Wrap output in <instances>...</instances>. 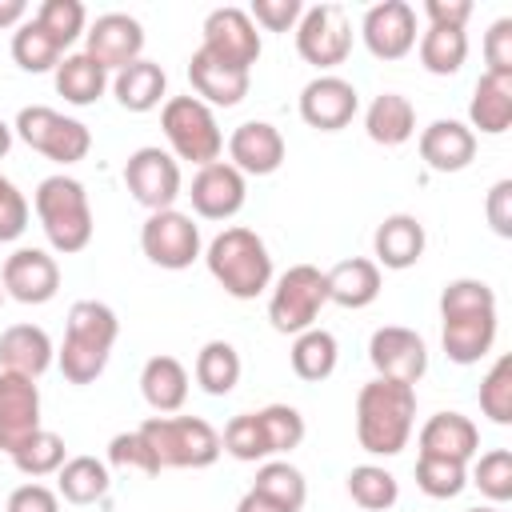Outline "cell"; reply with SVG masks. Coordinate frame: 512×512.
Returning a JSON list of instances; mask_svg holds the SVG:
<instances>
[{
  "mask_svg": "<svg viewBox=\"0 0 512 512\" xmlns=\"http://www.w3.org/2000/svg\"><path fill=\"white\" fill-rule=\"evenodd\" d=\"M476 448H480V432L460 412H436L420 428V456H444V460L468 464Z\"/></svg>",
  "mask_w": 512,
  "mask_h": 512,
  "instance_id": "cell-25",
  "label": "cell"
},
{
  "mask_svg": "<svg viewBox=\"0 0 512 512\" xmlns=\"http://www.w3.org/2000/svg\"><path fill=\"white\" fill-rule=\"evenodd\" d=\"M300 12H304L300 0H252V8H248L252 24H260V28H268V32H288V28H296V24H300Z\"/></svg>",
  "mask_w": 512,
  "mask_h": 512,
  "instance_id": "cell-49",
  "label": "cell"
},
{
  "mask_svg": "<svg viewBox=\"0 0 512 512\" xmlns=\"http://www.w3.org/2000/svg\"><path fill=\"white\" fill-rule=\"evenodd\" d=\"M244 176L228 164V160H212L204 164L196 176H192V188H188V200L196 208V216L204 220H228L244 208Z\"/></svg>",
  "mask_w": 512,
  "mask_h": 512,
  "instance_id": "cell-20",
  "label": "cell"
},
{
  "mask_svg": "<svg viewBox=\"0 0 512 512\" xmlns=\"http://www.w3.org/2000/svg\"><path fill=\"white\" fill-rule=\"evenodd\" d=\"M252 492L264 496L268 504H276L280 512H300L304 500H308V484H304V472L292 468L288 460H264L256 468V480H252Z\"/></svg>",
  "mask_w": 512,
  "mask_h": 512,
  "instance_id": "cell-35",
  "label": "cell"
},
{
  "mask_svg": "<svg viewBox=\"0 0 512 512\" xmlns=\"http://www.w3.org/2000/svg\"><path fill=\"white\" fill-rule=\"evenodd\" d=\"M440 320H444V356L452 364H476L492 352L496 340V292L484 280L460 276L448 280L440 292Z\"/></svg>",
  "mask_w": 512,
  "mask_h": 512,
  "instance_id": "cell-1",
  "label": "cell"
},
{
  "mask_svg": "<svg viewBox=\"0 0 512 512\" xmlns=\"http://www.w3.org/2000/svg\"><path fill=\"white\" fill-rule=\"evenodd\" d=\"M140 248L156 268L180 272L200 256V228L192 224L188 212H176V208L148 212V220L140 228Z\"/></svg>",
  "mask_w": 512,
  "mask_h": 512,
  "instance_id": "cell-11",
  "label": "cell"
},
{
  "mask_svg": "<svg viewBox=\"0 0 512 512\" xmlns=\"http://www.w3.org/2000/svg\"><path fill=\"white\" fill-rule=\"evenodd\" d=\"M36 216H40V228L48 236V244L64 256L72 252H84L88 240H92V204H88V192L80 180L72 176H44L36 184Z\"/></svg>",
  "mask_w": 512,
  "mask_h": 512,
  "instance_id": "cell-5",
  "label": "cell"
},
{
  "mask_svg": "<svg viewBox=\"0 0 512 512\" xmlns=\"http://www.w3.org/2000/svg\"><path fill=\"white\" fill-rule=\"evenodd\" d=\"M124 184L136 204H144L148 212H164L180 196V164L156 144L136 148L124 164Z\"/></svg>",
  "mask_w": 512,
  "mask_h": 512,
  "instance_id": "cell-12",
  "label": "cell"
},
{
  "mask_svg": "<svg viewBox=\"0 0 512 512\" xmlns=\"http://www.w3.org/2000/svg\"><path fill=\"white\" fill-rule=\"evenodd\" d=\"M324 304H328L324 272L312 268V264H292L268 296V320H272L276 332L300 336L304 328H316V316H320Z\"/></svg>",
  "mask_w": 512,
  "mask_h": 512,
  "instance_id": "cell-8",
  "label": "cell"
},
{
  "mask_svg": "<svg viewBox=\"0 0 512 512\" xmlns=\"http://www.w3.org/2000/svg\"><path fill=\"white\" fill-rule=\"evenodd\" d=\"M12 464L24 472V476H52V472H60V464H64V440L56 436V432H48V428H40L36 436H28L16 452H12Z\"/></svg>",
  "mask_w": 512,
  "mask_h": 512,
  "instance_id": "cell-42",
  "label": "cell"
},
{
  "mask_svg": "<svg viewBox=\"0 0 512 512\" xmlns=\"http://www.w3.org/2000/svg\"><path fill=\"white\" fill-rule=\"evenodd\" d=\"M240 380V352L228 340H208L196 352V384L208 396H228Z\"/></svg>",
  "mask_w": 512,
  "mask_h": 512,
  "instance_id": "cell-36",
  "label": "cell"
},
{
  "mask_svg": "<svg viewBox=\"0 0 512 512\" xmlns=\"http://www.w3.org/2000/svg\"><path fill=\"white\" fill-rule=\"evenodd\" d=\"M220 448L244 464H256V460H268V440H264V428H260V416L256 412H240L224 424V436H220Z\"/></svg>",
  "mask_w": 512,
  "mask_h": 512,
  "instance_id": "cell-41",
  "label": "cell"
},
{
  "mask_svg": "<svg viewBox=\"0 0 512 512\" xmlns=\"http://www.w3.org/2000/svg\"><path fill=\"white\" fill-rule=\"evenodd\" d=\"M424 16L440 28H464L472 16V0H424Z\"/></svg>",
  "mask_w": 512,
  "mask_h": 512,
  "instance_id": "cell-53",
  "label": "cell"
},
{
  "mask_svg": "<svg viewBox=\"0 0 512 512\" xmlns=\"http://www.w3.org/2000/svg\"><path fill=\"white\" fill-rule=\"evenodd\" d=\"M8 148H12V124L0 120V156H8Z\"/></svg>",
  "mask_w": 512,
  "mask_h": 512,
  "instance_id": "cell-56",
  "label": "cell"
},
{
  "mask_svg": "<svg viewBox=\"0 0 512 512\" xmlns=\"http://www.w3.org/2000/svg\"><path fill=\"white\" fill-rule=\"evenodd\" d=\"M84 52L108 72V68H128L132 60H140L144 52V28L136 16L128 12H104L92 20V28L84 32Z\"/></svg>",
  "mask_w": 512,
  "mask_h": 512,
  "instance_id": "cell-16",
  "label": "cell"
},
{
  "mask_svg": "<svg viewBox=\"0 0 512 512\" xmlns=\"http://www.w3.org/2000/svg\"><path fill=\"white\" fill-rule=\"evenodd\" d=\"M416 420V388L396 380H368L356 392V440L368 456L404 452Z\"/></svg>",
  "mask_w": 512,
  "mask_h": 512,
  "instance_id": "cell-2",
  "label": "cell"
},
{
  "mask_svg": "<svg viewBox=\"0 0 512 512\" xmlns=\"http://www.w3.org/2000/svg\"><path fill=\"white\" fill-rule=\"evenodd\" d=\"M52 72H56V92H60L68 104H76V108L96 104V100L104 96V88H108V72H104L88 52L64 56Z\"/></svg>",
  "mask_w": 512,
  "mask_h": 512,
  "instance_id": "cell-32",
  "label": "cell"
},
{
  "mask_svg": "<svg viewBox=\"0 0 512 512\" xmlns=\"http://www.w3.org/2000/svg\"><path fill=\"white\" fill-rule=\"evenodd\" d=\"M472 484L492 500V504H504L512 500V452L508 448H492L476 460L472 468Z\"/></svg>",
  "mask_w": 512,
  "mask_h": 512,
  "instance_id": "cell-46",
  "label": "cell"
},
{
  "mask_svg": "<svg viewBox=\"0 0 512 512\" xmlns=\"http://www.w3.org/2000/svg\"><path fill=\"white\" fill-rule=\"evenodd\" d=\"M56 44H60V52L84 32V20H88V12H84V4L80 0H44L40 8H36V16H32Z\"/></svg>",
  "mask_w": 512,
  "mask_h": 512,
  "instance_id": "cell-43",
  "label": "cell"
},
{
  "mask_svg": "<svg viewBox=\"0 0 512 512\" xmlns=\"http://www.w3.org/2000/svg\"><path fill=\"white\" fill-rule=\"evenodd\" d=\"M140 392L152 412H176L188 400V368L176 356H152L140 368Z\"/></svg>",
  "mask_w": 512,
  "mask_h": 512,
  "instance_id": "cell-30",
  "label": "cell"
},
{
  "mask_svg": "<svg viewBox=\"0 0 512 512\" xmlns=\"http://www.w3.org/2000/svg\"><path fill=\"white\" fill-rule=\"evenodd\" d=\"M12 132H16L28 148L44 152V156L56 160V164H76V160H84L88 148H92V132H88L80 120L56 112V108H48V104H28V108H20Z\"/></svg>",
  "mask_w": 512,
  "mask_h": 512,
  "instance_id": "cell-9",
  "label": "cell"
},
{
  "mask_svg": "<svg viewBox=\"0 0 512 512\" xmlns=\"http://www.w3.org/2000/svg\"><path fill=\"white\" fill-rule=\"evenodd\" d=\"M228 164L240 176H272L284 164V136L268 120H244L228 136Z\"/></svg>",
  "mask_w": 512,
  "mask_h": 512,
  "instance_id": "cell-21",
  "label": "cell"
},
{
  "mask_svg": "<svg viewBox=\"0 0 512 512\" xmlns=\"http://www.w3.org/2000/svg\"><path fill=\"white\" fill-rule=\"evenodd\" d=\"M24 228H28V200L8 176H0V244L16 240Z\"/></svg>",
  "mask_w": 512,
  "mask_h": 512,
  "instance_id": "cell-48",
  "label": "cell"
},
{
  "mask_svg": "<svg viewBox=\"0 0 512 512\" xmlns=\"http://www.w3.org/2000/svg\"><path fill=\"white\" fill-rule=\"evenodd\" d=\"M4 512H60V496L52 488H44V484H20L8 496Z\"/></svg>",
  "mask_w": 512,
  "mask_h": 512,
  "instance_id": "cell-52",
  "label": "cell"
},
{
  "mask_svg": "<svg viewBox=\"0 0 512 512\" xmlns=\"http://www.w3.org/2000/svg\"><path fill=\"white\" fill-rule=\"evenodd\" d=\"M368 360H372L380 380H396V384H412L416 388V380L428 372V344L412 328L384 324L368 340Z\"/></svg>",
  "mask_w": 512,
  "mask_h": 512,
  "instance_id": "cell-13",
  "label": "cell"
},
{
  "mask_svg": "<svg viewBox=\"0 0 512 512\" xmlns=\"http://www.w3.org/2000/svg\"><path fill=\"white\" fill-rule=\"evenodd\" d=\"M116 332H120V320H116V312L108 304H100V300H76L68 308L64 344L56 352L64 380L68 384H92L108 368Z\"/></svg>",
  "mask_w": 512,
  "mask_h": 512,
  "instance_id": "cell-3",
  "label": "cell"
},
{
  "mask_svg": "<svg viewBox=\"0 0 512 512\" xmlns=\"http://www.w3.org/2000/svg\"><path fill=\"white\" fill-rule=\"evenodd\" d=\"M12 60L24 68V72H48L60 64V44L36 24V20H24L16 32H12Z\"/></svg>",
  "mask_w": 512,
  "mask_h": 512,
  "instance_id": "cell-39",
  "label": "cell"
},
{
  "mask_svg": "<svg viewBox=\"0 0 512 512\" xmlns=\"http://www.w3.org/2000/svg\"><path fill=\"white\" fill-rule=\"evenodd\" d=\"M468 56V36L464 28H440V24H428V32L420 36V64L424 72L432 76H456L460 64Z\"/></svg>",
  "mask_w": 512,
  "mask_h": 512,
  "instance_id": "cell-37",
  "label": "cell"
},
{
  "mask_svg": "<svg viewBox=\"0 0 512 512\" xmlns=\"http://www.w3.org/2000/svg\"><path fill=\"white\" fill-rule=\"evenodd\" d=\"M484 216L492 224L496 236H512V180H496L488 188V200H484Z\"/></svg>",
  "mask_w": 512,
  "mask_h": 512,
  "instance_id": "cell-51",
  "label": "cell"
},
{
  "mask_svg": "<svg viewBox=\"0 0 512 512\" xmlns=\"http://www.w3.org/2000/svg\"><path fill=\"white\" fill-rule=\"evenodd\" d=\"M188 80H192V92L196 100H204L208 108H232L248 96V72L244 68H232L224 60H216L212 52L196 48L192 60H188Z\"/></svg>",
  "mask_w": 512,
  "mask_h": 512,
  "instance_id": "cell-22",
  "label": "cell"
},
{
  "mask_svg": "<svg viewBox=\"0 0 512 512\" xmlns=\"http://www.w3.org/2000/svg\"><path fill=\"white\" fill-rule=\"evenodd\" d=\"M136 432L148 440L160 468H208L224 452L220 432L200 416H148Z\"/></svg>",
  "mask_w": 512,
  "mask_h": 512,
  "instance_id": "cell-6",
  "label": "cell"
},
{
  "mask_svg": "<svg viewBox=\"0 0 512 512\" xmlns=\"http://www.w3.org/2000/svg\"><path fill=\"white\" fill-rule=\"evenodd\" d=\"M480 412L492 424H512V356H500L480 380Z\"/></svg>",
  "mask_w": 512,
  "mask_h": 512,
  "instance_id": "cell-44",
  "label": "cell"
},
{
  "mask_svg": "<svg viewBox=\"0 0 512 512\" xmlns=\"http://www.w3.org/2000/svg\"><path fill=\"white\" fill-rule=\"evenodd\" d=\"M476 156V132L460 120H432L420 132V160L432 172H460Z\"/></svg>",
  "mask_w": 512,
  "mask_h": 512,
  "instance_id": "cell-23",
  "label": "cell"
},
{
  "mask_svg": "<svg viewBox=\"0 0 512 512\" xmlns=\"http://www.w3.org/2000/svg\"><path fill=\"white\" fill-rule=\"evenodd\" d=\"M348 496H352V504H360L364 512H384V508H392V504L400 500V484H396V476H392L388 468H380V464H356V468L348 472Z\"/></svg>",
  "mask_w": 512,
  "mask_h": 512,
  "instance_id": "cell-38",
  "label": "cell"
},
{
  "mask_svg": "<svg viewBox=\"0 0 512 512\" xmlns=\"http://www.w3.org/2000/svg\"><path fill=\"white\" fill-rule=\"evenodd\" d=\"M484 60H488V72L512 76V20L508 16H500L484 32Z\"/></svg>",
  "mask_w": 512,
  "mask_h": 512,
  "instance_id": "cell-50",
  "label": "cell"
},
{
  "mask_svg": "<svg viewBox=\"0 0 512 512\" xmlns=\"http://www.w3.org/2000/svg\"><path fill=\"white\" fill-rule=\"evenodd\" d=\"M108 464L120 468V472H140V476H160V460L156 452L148 448V440L140 432H120L108 440Z\"/></svg>",
  "mask_w": 512,
  "mask_h": 512,
  "instance_id": "cell-47",
  "label": "cell"
},
{
  "mask_svg": "<svg viewBox=\"0 0 512 512\" xmlns=\"http://www.w3.org/2000/svg\"><path fill=\"white\" fill-rule=\"evenodd\" d=\"M360 108V92L344 80V76H316L300 88V116L308 128H320V132H340L352 124Z\"/></svg>",
  "mask_w": 512,
  "mask_h": 512,
  "instance_id": "cell-18",
  "label": "cell"
},
{
  "mask_svg": "<svg viewBox=\"0 0 512 512\" xmlns=\"http://www.w3.org/2000/svg\"><path fill=\"white\" fill-rule=\"evenodd\" d=\"M296 52L316 68H336L352 52V24L340 4H312L296 24Z\"/></svg>",
  "mask_w": 512,
  "mask_h": 512,
  "instance_id": "cell-10",
  "label": "cell"
},
{
  "mask_svg": "<svg viewBox=\"0 0 512 512\" xmlns=\"http://www.w3.org/2000/svg\"><path fill=\"white\" fill-rule=\"evenodd\" d=\"M160 128L172 144V152L180 160H192V164H212L220 160V148H224V136H220V124L212 116V108L196 96H172L164 108H160Z\"/></svg>",
  "mask_w": 512,
  "mask_h": 512,
  "instance_id": "cell-7",
  "label": "cell"
},
{
  "mask_svg": "<svg viewBox=\"0 0 512 512\" xmlns=\"http://www.w3.org/2000/svg\"><path fill=\"white\" fill-rule=\"evenodd\" d=\"M164 88H168L164 68L156 60H144V56L132 60L128 68H120L116 80H112V92H116L120 108H128V112H152L160 104Z\"/></svg>",
  "mask_w": 512,
  "mask_h": 512,
  "instance_id": "cell-31",
  "label": "cell"
},
{
  "mask_svg": "<svg viewBox=\"0 0 512 512\" xmlns=\"http://www.w3.org/2000/svg\"><path fill=\"white\" fill-rule=\"evenodd\" d=\"M56 488L68 504H96L108 496L112 480H108V464L96 456H72L60 464L56 472Z\"/></svg>",
  "mask_w": 512,
  "mask_h": 512,
  "instance_id": "cell-34",
  "label": "cell"
},
{
  "mask_svg": "<svg viewBox=\"0 0 512 512\" xmlns=\"http://www.w3.org/2000/svg\"><path fill=\"white\" fill-rule=\"evenodd\" d=\"M372 248H376V264H384L392 272H404L424 256V224L408 212H392L376 224Z\"/></svg>",
  "mask_w": 512,
  "mask_h": 512,
  "instance_id": "cell-24",
  "label": "cell"
},
{
  "mask_svg": "<svg viewBox=\"0 0 512 512\" xmlns=\"http://www.w3.org/2000/svg\"><path fill=\"white\" fill-rule=\"evenodd\" d=\"M292 372L308 384L316 380H328L336 372V360H340V348H336V336L328 328H304L296 340H292Z\"/></svg>",
  "mask_w": 512,
  "mask_h": 512,
  "instance_id": "cell-33",
  "label": "cell"
},
{
  "mask_svg": "<svg viewBox=\"0 0 512 512\" xmlns=\"http://www.w3.org/2000/svg\"><path fill=\"white\" fill-rule=\"evenodd\" d=\"M468 484V464L444 460V456H420L416 460V488L432 500H452Z\"/></svg>",
  "mask_w": 512,
  "mask_h": 512,
  "instance_id": "cell-40",
  "label": "cell"
},
{
  "mask_svg": "<svg viewBox=\"0 0 512 512\" xmlns=\"http://www.w3.org/2000/svg\"><path fill=\"white\" fill-rule=\"evenodd\" d=\"M236 512H280V508H276V504H268L264 496H256V492L248 488V492L240 496V504H236Z\"/></svg>",
  "mask_w": 512,
  "mask_h": 512,
  "instance_id": "cell-55",
  "label": "cell"
},
{
  "mask_svg": "<svg viewBox=\"0 0 512 512\" xmlns=\"http://www.w3.org/2000/svg\"><path fill=\"white\" fill-rule=\"evenodd\" d=\"M36 432H40V388L20 372L0 368V452L12 456Z\"/></svg>",
  "mask_w": 512,
  "mask_h": 512,
  "instance_id": "cell-17",
  "label": "cell"
},
{
  "mask_svg": "<svg viewBox=\"0 0 512 512\" xmlns=\"http://www.w3.org/2000/svg\"><path fill=\"white\" fill-rule=\"evenodd\" d=\"M208 272L212 280L236 296V300H256L268 284H272V256H268V244L252 232V228H224L208 252Z\"/></svg>",
  "mask_w": 512,
  "mask_h": 512,
  "instance_id": "cell-4",
  "label": "cell"
},
{
  "mask_svg": "<svg viewBox=\"0 0 512 512\" xmlns=\"http://www.w3.org/2000/svg\"><path fill=\"white\" fill-rule=\"evenodd\" d=\"M468 512H500V508H492V504H480V508H468Z\"/></svg>",
  "mask_w": 512,
  "mask_h": 512,
  "instance_id": "cell-57",
  "label": "cell"
},
{
  "mask_svg": "<svg viewBox=\"0 0 512 512\" xmlns=\"http://www.w3.org/2000/svg\"><path fill=\"white\" fill-rule=\"evenodd\" d=\"M0 304H4V288H0Z\"/></svg>",
  "mask_w": 512,
  "mask_h": 512,
  "instance_id": "cell-58",
  "label": "cell"
},
{
  "mask_svg": "<svg viewBox=\"0 0 512 512\" xmlns=\"http://www.w3.org/2000/svg\"><path fill=\"white\" fill-rule=\"evenodd\" d=\"M364 132H368V140H376L384 148H400L404 140L416 136V108H412V100L400 96V92H380L368 104V112H364Z\"/></svg>",
  "mask_w": 512,
  "mask_h": 512,
  "instance_id": "cell-29",
  "label": "cell"
},
{
  "mask_svg": "<svg viewBox=\"0 0 512 512\" xmlns=\"http://www.w3.org/2000/svg\"><path fill=\"white\" fill-rule=\"evenodd\" d=\"M204 52H212L216 60L232 64V68H252L260 60V32L252 24V16L244 8H212L204 16Z\"/></svg>",
  "mask_w": 512,
  "mask_h": 512,
  "instance_id": "cell-14",
  "label": "cell"
},
{
  "mask_svg": "<svg viewBox=\"0 0 512 512\" xmlns=\"http://www.w3.org/2000/svg\"><path fill=\"white\" fill-rule=\"evenodd\" d=\"M52 364V340L40 324H12L0 332V368L36 380Z\"/></svg>",
  "mask_w": 512,
  "mask_h": 512,
  "instance_id": "cell-27",
  "label": "cell"
},
{
  "mask_svg": "<svg viewBox=\"0 0 512 512\" xmlns=\"http://www.w3.org/2000/svg\"><path fill=\"white\" fill-rule=\"evenodd\" d=\"M328 300L340 308H368L380 296V264L368 256H348L324 272Z\"/></svg>",
  "mask_w": 512,
  "mask_h": 512,
  "instance_id": "cell-26",
  "label": "cell"
},
{
  "mask_svg": "<svg viewBox=\"0 0 512 512\" xmlns=\"http://www.w3.org/2000/svg\"><path fill=\"white\" fill-rule=\"evenodd\" d=\"M256 416H260V428H264V440H268V452L272 456L300 448V440H304V416L292 404H268Z\"/></svg>",
  "mask_w": 512,
  "mask_h": 512,
  "instance_id": "cell-45",
  "label": "cell"
},
{
  "mask_svg": "<svg viewBox=\"0 0 512 512\" xmlns=\"http://www.w3.org/2000/svg\"><path fill=\"white\" fill-rule=\"evenodd\" d=\"M24 16H28V4L24 0H0V28H20L24 24Z\"/></svg>",
  "mask_w": 512,
  "mask_h": 512,
  "instance_id": "cell-54",
  "label": "cell"
},
{
  "mask_svg": "<svg viewBox=\"0 0 512 512\" xmlns=\"http://www.w3.org/2000/svg\"><path fill=\"white\" fill-rule=\"evenodd\" d=\"M0 288L20 304H48L60 288V268L44 248H16L4 260Z\"/></svg>",
  "mask_w": 512,
  "mask_h": 512,
  "instance_id": "cell-19",
  "label": "cell"
},
{
  "mask_svg": "<svg viewBox=\"0 0 512 512\" xmlns=\"http://www.w3.org/2000/svg\"><path fill=\"white\" fill-rule=\"evenodd\" d=\"M468 120L472 128H480L484 136H500L512 124V76L504 72H484L472 88V104H468Z\"/></svg>",
  "mask_w": 512,
  "mask_h": 512,
  "instance_id": "cell-28",
  "label": "cell"
},
{
  "mask_svg": "<svg viewBox=\"0 0 512 512\" xmlns=\"http://www.w3.org/2000/svg\"><path fill=\"white\" fill-rule=\"evenodd\" d=\"M360 36H364V48L376 56V60H400L412 52L416 44V12L412 4L404 0H380L364 12L360 20Z\"/></svg>",
  "mask_w": 512,
  "mask_h": 512,
  "instance_id": "cell-15",
  "label": "cell"
}]
</instances>
